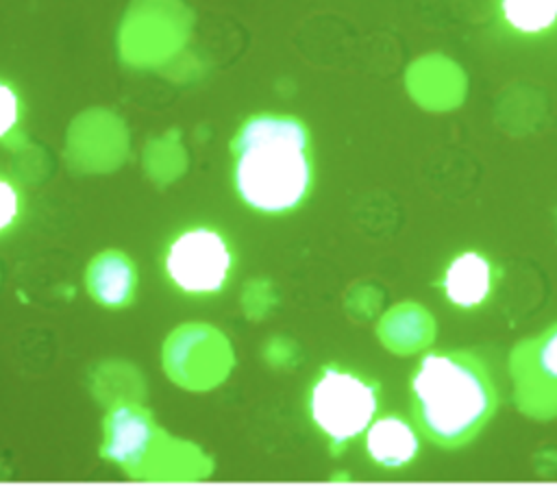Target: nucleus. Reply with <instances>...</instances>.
<instances>
[{"instance_id": "6", "label": "nucleus", "mask_w": 557, "mask_h": 494, "mask_svg": "<svg viewBox=\"0 0 557 494\" xmlns=\"http://www.w3.org/2000/svg\"><path fill=\"white\" fill-rule=\"evenodd\" d=\"M494 281L492 261L476 250H466L448 263L442 285L448 302L459 309H476L490 298Z\"/></svg>"}, {"instance_id": "11", "label": "nucleus", "mask_w": 557, "mask_h": 494, "mask_svg": "<svg viewBox=\"0 0 557 494\" xmlns=\"http://www.w3.org/2000/svg\"><path fill=\"white\" fill-rule=\"evenodd\" d=\"M509 26L520 33H542L557 22V0H500Z\"/></svg>"}, {"instance_id": "5", "label": "nucleus", "mask_w": 557, "mask_h": 494, "mask_svg": "<svg viewBox=\"0 0 557 494\" xmlns=\"http://www.w3.org/2000/svg\"><path fill=\"white\" fill-rule=\"evenodd\" d=\"M513 396L533 418L557 416V324L511 353Z\"/></svg>"}, {"instance_id": "8", "label": "nucleus", "mask_w": 557, "mask_h": 494, "mask_svg": "<svg viewBox=\"0 0 557 494\" xmlns=\"http://www.w3.org/2000/svg\"><path fill=\"white\" fill-rule=\"evenodd\" d=\"M366 450L381 468H405L420 450L413 427L400 416H381L366 431Z\"/></svg>"}, {"instance_id": "1", "label": "nucleus", "mask_w": 557, "mask_h": 494, "mask_svg": "<svg viewBox=\"0 0 557 494\" xmlns=\"http://www.w3.org/2000/svg\"><path fill=\"white\" fill-rule=\"evenodd\" d=\"M233 185L255 211L287 213L300 207L313 181L309 131L294 115L248 118L231 141Z\"/></svg>"}, {"instance_id": "2", "label": "nucleus", "mask_w": 557, "mask_h": 494, "mask_svg": "<svg viewBox=\"0 0 557 494\" xmlns=\"http://www.w3.org/2000/svg\"><path fill=\"white\" fill-rule=\"evenodd\" d=\"M496 390L485 363L463 350L422 357L411 379L418 429L444 448L468 444L492 418Z\"/></svg>"}, {"instance_id": "3", "label": "nucleus", "mask_w": 557, "mask_h": 494, "mask_svg": "<svg viewBox=\"0 0 557 494\" xmlns=\"http://www.w3.org/2000/svg\"><path fill=\"white\" fill-rule=\"evenodd\" d=\"M376 409L379 387L361 374L335 366L320 372L309 394L311 420L335 448L368 431Z\"/></svg>"}, {"instance_id": "7", "label": "nucleus", "mask_w": 557, "mask_h": 494, "mask_svg": "<svg viewBox=\"0 0 557 494\" xmlns=\"http://www.w3.org/2000/svg\"><path fill=\"white\" fill-rule=\"evenodd\" d=\"M150 418L131 405L115 407L107 418L104 455L122 466H135L144 459L152 442Z\"/></svg>"}, {"instance_id": "4", "label": "nucleus", "mask_w": 557, "mask_h": 494, "mask_svg": "<svg viewBox=\"0 0 557 494\" xmlns=\"http://www.w3.org/2000/svg\"><path fill=\"white\" fill-rule=\"evenodd\" d=\"M163 265L183 294L211 296L222 292L233 272V250L220 231L194 226L172 239Z\"/></svg>"}, {"instance_id": "9", "label": "nucleus", "mask_w": 557, "mask_h": 494, "mask_svg": "<svg viewBox=\"0 0 557 494\" xmlns=\"http://www.w3.org/2000/svg\"><path fill=\"white\" fill-rule=\"evenodd\" d=\"M87 283L96 300L107 307H120L128 302L135 289L133 263L120 252H104L89 265Z\"/></svg>"}, {"instance_id": "13", "label": "nucleus", "mask_w": 557, "mask_h": 494, "mask_svg": "<svg viewBox=\"0 0 557 494\" xmlns=\"http://www.w3.org/2000/svg\"><path fill=\"white\" fill-rule=\"evenodd\" d=\"M20 215V192L15 185L0 176V233L9 231Z\"/></svg>"}, {"instance_id": "12", "label": "nucleus", "mask_w": 557, "mask_h": 494, "mask_svg": "<svg viewBox=\"0 0 557 494\" xmlns=\"http://www.w3.org/2000/svg\"><path fill=\"white\" fill-rule=\"evenodd\" d=\"M20 120V98L15 89L0 81V139L7 137Z\"/></svg>"}, {"instance_id": "10", "label": "nucleus", "mask_w": 557, "mask_h": 494, "mask_svg": "<svg viewBox=\"0 0 557 494\" xmlns=\"http://www.w3.org/2000/svg\"><path fill=\"white\" fill-rule=\"evenodd\" d=\"M385 324L403 326V331L398 329V331L385 333V339L398 350L420 348L422 344H426L431 339V331H433L431 318L424 313V309H420L416 305H405V307L394 309Z\"/></svg>"}]
</instances>
